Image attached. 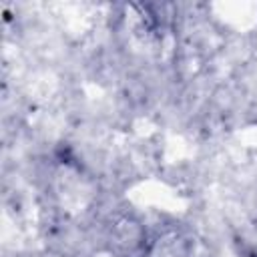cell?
I'll return each mask as SVG.
<instances>
[{
	"instance_id": "obj_2",
	"label": "cell",
	"mask_w": 257,
	"mask_h": 257,
	"mask_svg": "<svg viewBox=\"0 0 257 257\" xmlns=\"http://www.w3.org/2000/svg\"><path fill=\"white\" fill-rule=\"evenodd\" d=\"M253 257H257V253H255V255H253Z\"/></svg>"
},
{
	"instance_id": "obj_1",
	"label": "cell",
	"mask_w": 257,
	"mask_h": 257,
	"mask_svg": "<svg viewBox=\"0 0 257 257\" xmlns=\"http://www.w3.org/2000/svg\"><path fill=\"white\" fill-rule=\"evenodd\" d=\"M147 257H193V241L179 229H167L149 243Z\"/></svg>"
}]
</instances>
